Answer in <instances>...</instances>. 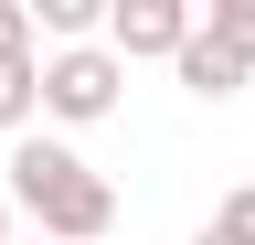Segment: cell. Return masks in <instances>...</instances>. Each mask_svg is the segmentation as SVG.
Returning <instances> with one entry per match:
<instances>
[{
    "label": "cell",
    "instance_id": "cell-1",
    "mask_svg": "<svg viewBox=\"0 0 255 245\" xmlns=\"http://www.w3.org/2000/svg\"><path fill=\"white\" fill-rule=\"evenodd\" d=\"M0 192H11V213H32V224H43V245H96L117 224V181L85 160V149H64V139H11V181H0Z\"/></svg>",
    "mask_w": 255,
    "mask_h": 245
},
{
    "label": "cell",
    "instance_id": "cell-2",
    "mask_svg": "<svg viewBox=\"0 0 255 245\" xmlns=\"http://www.w3.org/2000/svg\"><path fill=\"white\" fill-rule=\"evenodd\" d=\"M117 85H128V64H117L107 43L43 53V117H64V128H96V117H117Z\"/></svg>",
    "mask_w": 255,
    "mask_h": 245
},
{
    "label": "cell",
    "instance_id": "cell-3",
    "mask_svg": "<svg viewBox=\"0 0 255 245\" xmlns=\"http://www.w3.org/2000/svg\"><path fill=\"white\" fill-rule=\"evenodd\" d=\"M191 32H202L191 0H107V53L117 64H181Z\"/></svg>",
    "mask_w": 255,
    "mask_h": 245
},
{
    "label": "cell",
    "instance_id": "cell-4",
    "mask_svg": "<svg viewBox=\"0 0 255 245\" xmlns=\"http://www.w3.org/2000/svg\"><path fill=\"white\" fill-rule=\"evenodd\" d=\"M170 75H181V85H191V96H202V107H223V96H245V85H255V64H245V53H223L213 32H191Z\"/></svg>",
    "mask_w": 255,
    "mask_h": 245
},
{
    "label": "cell",
    "instance_id": "cell-5",
    "mask_svg": "<svg viewBox=\"0 0 255 245\" xmlns=\"http://www.w3.org/2000/svg\"><path fill=\"white\" fill-rule=\"evenodd\" d=\"M32 117H43V53H0V128L32 139Z\"/></svg>",
    "mask_w": 255,
    "mask_h": 245
},
{
    "label": "cell",
    "instance_id": "cell-6",
    "mask_svg": "<svg viewBox=\"0 0 255 245\" xmlns=\"http://www.w3.org/2000/svg\"><path fill=\"white\" fill-rule=\"evenodd\" d=\"M202 32H213L223 53H245V64H255V0H213V11H202Z\"/></svg>",
    "mask_w": 255,
    "mask_h": 245
},
{
    "label": "cell",
    "instance_id": "cell-7",
    "mask_svg": "<svg viewBox=\"0 0 255 245\" xmlns=\"http://www.w3.org/2000/svg\"><path fill=\"white\" fill-rule=\"evenodd\" d=\"M213 235L223 245H255V181H234V192L213 203Z\"/></svg>",
    "mask_w": 255,
    "mask_h": 245
},
{
    "label": "cell",
    "instance_id": "cell-8",
    "mask_svg": "<svg viewBox=\"0 0 255 245\" xmlns=\"http://www.w3.org/2000/svg\"><path fill=\"white\" fill-rule=\"evenodd\" d=\"M0 53H32V0H0Z\"/></svg>",
    "mask_w": 255,
    "mask_h": 245
},
{
    "label": "cell",
    "instance_id": "cell-9",
    "mask_svg": "<svg viewBox=\"0 0 255 245\" xmlns=\"http://www.w3.org/2000/svg\"><path fill=\"white\" fill-rule=\"evenodd\" d=\"M0 245H11V192H0Z\"/></svg>",
    "mask_w": 255,
    "mask_h": 245
},
{
    "label": "cell",
    "instance_id": "cell-10",
    "mask_svg": "<svg viewBox=\"0 0 255 245\" xmlns=\"http://www.w3.org/2000/svg\"><path fill=\"white\" fill-rule=\"evenodd\" d=\"M191 245H223V235H213V224H202V235H191Z\"/></svg>",
    "mask_w": 255,
    "mask_h": 245
}]
</instances>
